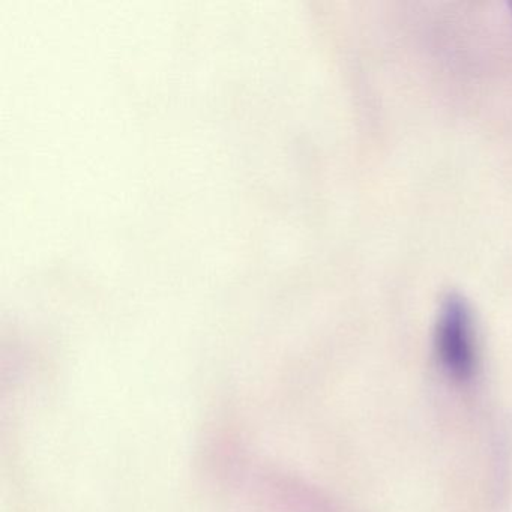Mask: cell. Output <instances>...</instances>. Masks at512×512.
Masks as SVG:
<instances>
[{"instance_id": "obj_2", "label": "cell", "mask_w": 512, "mask_h": 512, "mask_svg": "<svg viewBox=\"0 0 512 512\" xmlns=\"http://www.w3.org/2000/svg\"><path fill=\"white\" fill-rule=\"evenodd\" d=\"M511 8H512V4H511Z\"/></svg>"}, {"instance_id": "obj_1", "label": "cell", "mask_w": 512, "mask_h": 512, "mask_svg": "<svg viewBox=\"0 0 512 512\" xmlns=\"http://www.w3.org/2000/svg\"><path fill=\"white\" fill-rule=\"evenodd\" d=\"M436 347L449 376L460 382L472 379L476 365L472 320L466 301L455 293L443 301L437 323Z\"/></svg>"}]
</instances>
